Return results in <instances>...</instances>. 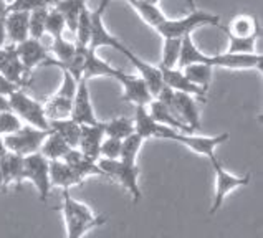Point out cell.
<instances>
[{"mask_svg":"<svg viewBox=\"0 0 263 238\" xmlns=\"http://www.w3.org/2000/svg\"><path fill=\"white\" fill-rule=\"evenodd\" d=\"M62 213H63V220H65L66 238L85 236L89 230L104 225L108 220L104 215L95 213L86 204L73 199L68 190H63Z\"/></svg>","mask_w":263,"mask_h":238,"instance_id":"obj_1","label":"cell"},{"mask_svg":"<svg viewBox=\"0 0 263 238\" xmlns=\"http://www.w3.org/2000/svg\"><path fill=\"white\" fill-rule=\"evenodd\" d=\"M220 17L215 13L194 10L189 12L182 18H166L162 24L156 28V32L159 33L162 38H184L187 35H192L195 30L202 25H215L219 27Z\"/></svg>","mask_w":263,"mask_h":238,"instance_id":"obj_2","label":"cell"},{"mask_svg":"<svg viewBox=\"0 0 263 238\" xmlns=\"http://www.w3.org/2000/svg\"><path fill=\"white\" fill-rule=\"evenodd\" d=\"M98 167L101 169L103 175L112 179L133 197V202H139L142 195L139 187V167L138 164H126L123 161L98 159Z\"/></svg>","mask_w":263,"mask_h":238,"instance_id":"obj_3","label":"cell"},{"mask_svg":"<svg viewBox=\"0 0 263 238\" xmlns=\"http://www.w3.org/2000/svg\"><path fill=\"white\" fill-rule=\"evenodd\" d=\"M10 111L17 116L25 126H32V128L50 131V123L47 116H45L43 104L28 96L24 89H17L15 93L9 96Z\"/></svg>","mask_w":263,"mask_h":238,"instance_id":"obj_4","label":"cell"},{"mask_svg":"<svg viewBox=\"0 0 263 238\" xmlns=\"http://www.w3.org/2000/svg\"><path fill=\"white\" fill-rule=\"evenodd\" d=\"M164 139L176 141V143L191 149L192 152L199 155H205L209 161H214L215 149L222 146L223 143H227L230 139V134L222 132V134H217V136H197V134H194V132H179V131L171 129L169 132H166Z\"/></svg>","mask_w":263,"mask_h":238,"instance_id":"obj_5","label":"cell"},{"mask_svg":"<svg viewBox=\"0 0 263 238\" xmlns=\"http://www.w3.org/2000/svg\"><path fill=\"white\" fill-rule=\"evenodd\" d=\"M24 181H28L39 192V199L47 202L51 192L50 182V161H47L40 152L30 154L24 157Z\"/></svg>","mask_w":263,"mask_h":238,"instance_id":"obj_6","label":"cell"},{"mask_svg":"<svg viewBox=\"0 0 263 238\" xmlns=\"http://www.w3.org/2000/svg\"><path fill=\"white\" fill-rule=\"evenodd\" d=\"M210 162H212V167L215 172V195H214L212 207H210V213L214 215L219 212V208L223 205L225 199H227L234 190L243 187V185H249L252 177H250V174H243V175L230 174L229 170L223 169V166L217 157Z\"/></svg>","mask_w":263,"mask_h":238,"instance_id":"obj_7","label":"cell"},{"mask_svg":"<svg viewBox=\"0 0 263 238\" xmlns=\"http://www.w3.org/2000/svg\"><path fill=\"white\" fill-rule=\"evenodd\" d=\"M48 131H42L32 128V126H24L20 131L10 136H5L4 146L9 152H13L22 157H27L30 154H36L40 151V146L43 143V139L47 137Z\"/></svg>","mask_w":263,"mask_h":238,"instance_id":"obj_8","label":"cell"},{"mask_svg":"<svg viewBox=\"0 0 263 238\" xmlns=\"http://www.w3.org/2000/svg\"><path fill=\"white\" fill-rule=\"evenodd\" d=\"M108 5H109L108 0H101L100 5H98V9L91 12V36H89L88 50L96 53L98 48L109 47V48H115V50L123 53V51L126 50V47L121 43V40H118L116 36H112L109 33V30L104 27L103 13H104V10H106Z\"/></svg>","mask_w":263,"mask_h":238,"instance_id":"obj_9","label":"cell"},{"mask_svg":"<svg viewBox=\"0 0 263 238\" xmlns=\"http://www.w3.org/2000/svg\"><path fill=\"white\" fill-rule=\"evenodd\" d=\"M263 58L260 53L240 55V53H215L205 56V65L210 68H225V70H258L261 71Z\"/></svg>","mask_w":263,"mask_h":238,"instance_id":"obj_10","label":"cell"},{"mask_svg":"<svg viewBox=\"0 0 263 238\" xmlns=\"http://www.w3.org/2000/svg\"><path fill=\"white\" fill-rule=\"evenodd\" d=\"M70 119H73V121L80 126H93V124L100 123L96 119V114L93 111L91 96H89V89H88V81H85V80L78 81L77 93H74V98L71 103Z\"/></svg>","mask_w":263,"mask_h":238,"instance_id":"obj_11","label":"cell"},{"mask_svg":"<svg viewBox=\"0 0 263 238\" xmlns=\"http://www.w3.org/2000/svg\"><path fill=\"white\" fill-rule=\"evenodd\" d=\"M116 80L123 85V98H121L123 101L131 103L134 106L147 108V104L154 100L147 85L138 76V74H127L121 71L118 74Z\"/></svg>","mask_w":263,"mask_h":238,"instance_id":"obj_12","label":"cell"},{"mask_svg":"<svg viewBox=\"0 0 263 238\" xmlns=\"http://www.w3.org/2000/svg\"><path fill=\"white\" fill-rule=\"evenodd\" d=\"M15 51H17L20 63L24 65V68L28 73L36 68V66H45L51 58L48 50L42 45V42L33 38H27L25 42L15 45Z\"/></svg>","mask_w":263,"mask_h":238,"instance_id":"obj_13","label":"cell"},{"mask_svg":"<svg viewBox=\"0 0 263 238\" xmlns=\"http://www.w3.org/2000/svg\"><path fill=\"white\" fill-rule=\"evenodd\" d=\"M123 55L129 60L131 65L134 66V68L138 70V76L144 81V83L147 85L149 91H151L153 98H156L157 94H159L161 88L164 86L162 83V74H161V70L159 66H154L151 63L144 62V60H141L139 56H136L133 53V51L126 47V50L123 51Z\"/></svg>","mask_w":263,"mask_h":238,"instance_id":"obj_14","label":"cell"},{"mask_svg":"<svg viewBox=\"0 0 263 238\" xmlns=\"http://www.w3.org/2000/svg\"><path fill=\"white\" fill-rule=\"evenodd\" d=\"M159 70H161V74H162L164 86L171 88L172 91H176V93L191 94V96H194V98H200L202 101L205 100L207 89L192 85L191 81L185 78V74L182 73V70H179V68H161V66H159Z\"/></svg>","mask_w":263,"mask_h":238,"instance_id":"obj_15","label":"cell"},{"mask_svg":"<svg viewBox=\"0 0 263 238\" xmlns=\"http://www.w3.org/2000/svg\"><path fill=\"white\" fill-rule=\"evenodd\" d=\"M103 139H104V131H103L101 121L98 124H93V126H81L78 151L91 161L98 162V159H100V147H101Z\"/></svg>","mask_w":263,"mask_h":238,"instance_id":"obj_16","label":"cell"},{"mask_svg":"<svg viewBox=\"0 0 263 238\" xmlns=\"http://www.w3.org/2000/svg\"><path fill=\"white\" fill-rule=\"evenodd\" d=\"M133 124H134V132L141 136L142 139H164L166 132L171 131V128H166L159 123H156L154 119L149 116L147 113V108L146 106H136L134 109V119H133Z\"/></svg>","mask_w":263,"mask_h":238,"instance_id":"obj_17","label":"cell"},{"mask_svg":"<svg viewBox=\"0 0 263 238\" xmlns=\"http://www.w3.org/2000/svg\"><path fill=\"white\" fill-rule=\"evenodd\" d=\"M0 174H2L4 190L12 185L20 187L24 182V157L7 151L0 159Z\"/></svg>","mask_w":263,"mask_h":238,"instance_id":"obj_18","label":"cell"},{"mask_svg":"<svg viewBox=\"0 0 263 238\" xmlns=\"http://www.w3.org/2000/svg\"><path fill=\"white\" fill-rule=\"evenodd\" d=\"M147 106H149L147 113L156 123H159V124L174 129V131H179V132H192L182 121H180L179 116L176 114V111L172 109L167 103H162V101L154 98L151 103L147 104Z\"/></svg>","mask_w":263,"mask_h":238,"instance_id":"obj_19","label":"cell"},{"mask_svg":"<svg viewBox=\"0 0 263 238\" xmlns=\"http://www.w3.org/2000/svg\"><path fill=\"white\" fill-rule=\"evenodd\" d=\"M7 42L10 45H18L28 38V13L25 12H9L4 18Z\"/></svg>","mask_w":263,"mask_h":238,"instance_id":"obj_20","label":"cell"},{"mask_svg":"<svg viewBox=\"0 0 263 238\" xmlns=\"http://www.w3.org/2000/svg\"><path fill=\"white\" fill-rule=\"evenodd\" d=\"M50 182L51 187L68 190L74 185H80L83 182V179L63 161H50Z\"/></svg>","mask_w":263,"mask_h":238,"instance_id":"obj_21","label":"cell"},{"mask_svg":"<svg viewBox=\"0 0 263 238\" xmlns=\"http://www.w3.org/2000/svg\"><path fill=\"white\" fill-rule=\"evenodd\" d=\"M119 73H121V70L111 66L108 62H104L103 58L98 56L95 51L88 50L86 60H85V68H83V76H81V80L89 81L91 78H101V76L116 80Z\"/></svg>","mask_w":263,"mask_h":238,"instance_id":"obj_22","label":"cell"},{"mask_svg":"<svg viewBox=\"0 0 263 238\" xmlns=\"http://www.w3.org/2000/svg\"><path fill=\"white\" fill-rule=\"evenodd\" d=\"M63 162L68 164L83 181L86 177H91V175H103L101 169L98 167V162L83 155L78 149H70V152L63 157Z\"/></svg>","mask_w":263,"mask_h":238,"instance_id":"obj_23","label":"cell"},{"mask_svg":"<svg viewBox=\"0 0 263 238\" xmlns=\"http://www.w3.org/2000/svg\"><path fill=\"white\" fill-rule=\"evenodd\" d=\"M70 146L58 136V134L48 131L47 137L43 139V143L40 146V154L47 161H63V157L70 152Z\"/></svg>","mask_w":263,"mask_h":238,"instance_id":"obj_24","label":"cell"},{"mask_svg":"<svg viewBox=\"0 0 263 238\" xmlns=\"http://www.w3.org/2000/svg\"><path fill=\"white\" fill-rule=\"evenodd\" d=\"M225 33L230 36H235V38H258L260 35V27L255 22L253 17H249V15H238L234 20H232L230 28H223Z\"/></svg>","mask_w":263,"mask_h":238,"instance_id":"obj_25","label":"cell"},{"mask_svg":"<svg viewBox=\"0 0 263 238\" xmlns=\"http://www.w3.org/2000/svg\"><path fill=\"white\" fill-rule=\"evenodd\" d=\"M50 131L58 134L71 149H78L81 126L74 123L73 119L68 117V119H58V121H50Z\"/></svg>","mask_w":263,"mask_h":238,"instance_id":"obj_26","label":"cell"},{"mask_svg":"<svg viewBox=\"0 0 263 238\" xmlns=\"http://www.w3.org/2000/svg\"><path fill=\"white\" fill-rule=\"evenodd\" d=\"M86 4H88V0H60V2H57L53 5V9L63 17L66 28L74 33L80 12L83 9V5H86Z\"/></svg>","mask_w":263,"mask_h":238,"instance_id":"obj_27","label":"cell"},{"mask_svg":"<svg viewBox=\"0 0 263 238\" xmlns=\"http://www.w3.org/2000/svg\"><path fill=\"white\" fill-rule=\"evenodd\" d=\"M134 10L139 13V17L146 22L149 27H153L154 30L159 27L167 17L164 15V12L159 9L157 4H147V2H139V0H126Z\"/></svg>","mask_w":263,"mask_h":238,"instance_id":"obj_28","label":"cell"},{"mask_svg":"<svg viewBox=\"0 0 263 238\" xmlns=\"http://www.w3.org/2000/svg\"><path fill=\"white\" fill-rule=\"evenodd\" d=\"M71 103L70 100L58 98V96H51V98L43 104L45 116L50 121H58V119H68L71 114Z\"/></svg>","mask_w":263,"mask_h":238,"instance_id":"obj_29","label":"cell"},{"mask_svg":"<svg viewBox=\"0 0 263 238\" xmlns=\"http://www.w3.org/2000/svg\"><path fill=\"white\" fill-rule=\"evenodd\" d=\"M103 131H104V137H112V139L123 141L124 137L131 136V134L134 132L133 119L115 117L108 123H103Z\"/></svg>","mask_w":263,"mask_h":238,"instance_id":"obj_30","label":"cell"},{"mask_svg":"<svg viewBox=\"0 0 263 238\" xmlns=\"http://www.w3.org/2000/svg\"><path fill=\"white\" fill-rule=\"evenodd\" d=\"M74 35H77L74 45H77L78 48L88 50L89 36H91V10L88 9V4L83 5V9H81V12H80V17H78V24H77V30H74Z\"/></svg>","mask_w":263,"mask_h":238,"instance_id":"obj_31","label":"cell"},{"mask_svg":"<svg viewBox=\"0 0 263 238\" xmlns=\"http://www.w3.org/2000/svg\"><path fill=\"white\" fill-rule=\"evenodd\" d=\"M212 70L209 65L204 63H194L182 68V73L185 74V78L191 81L192 85L199 86V88H204L207 89L210 85V80H212Z\"/></svg>","mask_w":263,"mask_h":238,"instance_id":"obj_32","label":"cell"},{"mask_svg":"<svg viewBox=\"0 0 263 238\" xmlns=\"http://www.w3.org/2000/svg\"><path fill=\"white\" fill-rule=\"evenodd\" d=\"M180 45L182 38H164L162 43V56H161V68H177Z\"/></svg>","mask_w":263,"mask_h":238,"instance_id":"obj_33","label":"cell"},{"mask_svg":"<svg viewBox=\"0 0 263 238\" xmlns=\"http://www.w3.org/2000/svg\"><path fill=\"white\" fill-rule=\"evenodd\" d=\"M142 143H144V139L138 136L136 132H133L131 136L124 137L121 141V155H119V161H123L126 164H136Z\"/></svg>","mask_w":263,"mask_h":238,"instance_id":"obj_34","label":"cell"},{"mask_svg":"<svg viewBox=\"0 0 263 238\" xmlns=\"http://www.w3.org/2000/svg\"><path fill=\"white\" fill-rule=\"evenodd\" d=\"M48 10V7H42L28 13V38L42 40L45 35V20H47Z\"/></svg>","mask_w":263,"mask_h":238,"instance_id":"obj_35","label":"cell"},{"mask_svg":"<svg viewBox=\"0 0 263 238\" xmlns=\"http://www.w3.org/2000/svg\"><path fill=\"white\" fill-rule=\"evenodd\" d=\"M65 30H66V25H65L63 17L55 9H50L47 20H45V33L51 35V38L57 40V38H62Z\"/></svg>","mask_w":263,"mask_h":238,"instance_id":"obj_36","label":"cell"},{"mask_svg":"<svg viewBox=\"0 0 263 238\" xmlns=\"http://www.w3.org/2000/svg\"><path fill=\"white\" fill-rule=\"evenodd\" d=\"M229 38V48L225 50V53H240V55H250L255 53V43L257 38H235V36L227 35Z\"/></svg>","mask_w":263,"mask_h":238,"instance_id":"obj_37","label":"cell"},{"mask_svg":"<svg viewBox=\"0 0 263 238\" xmlns=\"http://www.w3.org/2000/svg\"><path fill=\"white\" fill-rule=\"evenodd\" d=\"M22 128H24V123H22L12 111H4V113H0V136L2 137L15 134Z\"/></svg>","mask_w":263,"mask_h":238,"instance_id":"obj_38","label":"cell"},{"mask_svg":"<svg viewBox=\"0 0 263 238\" xmlns=\"http://www.w3.org/2000/svg\"><path fill=\"white\" fill-rule=\"evenodd\" d=\"M62 73H63V80H62V85H60L55 96L73 101L74 93H77V88H78V80H74L73 74L68 73V71H65V70H62Z\"/></svg>","mask_w":263,"mask_h":238,"instance_id":"obj_39","label":"cell"},{"mask_svg":"<svg viewBox=\"0 0 263 238\" xmlns=\"http://www.w3.org/2000/svg\"><path fill=\"white\" fill-rule=\"evenodd\" d=\"M121 155V141L112 139V137H104L101 147H100V159H111L116 161Z\"/></svg>","mask_w":263,"mask_h":238,"instance_id":"obj_40","label":"cell"},{"mask_svg":"<svg viewBox=\"0 0 263 238\" xmlns=\"http://www.w3.org/2000/svg\"><path fill=\"white\" fill-rule=\"evenodd\" d=\"M50 0H15L13 4L7 7V13L9 12H25L30 13L42 7H48Z\"/></svg>","mask_w":263,"mask_h":238,"instance_id":"obj_41","label":"cell"},{"mask_svg":"<svg viewBox=\"0 0 263 238\" xmlns=\"http://www.w3.org/2000/svg\"><path fill=\"white\" fill-rule=\"evenodd\" d=\"M17 89H20L17 85H13L12 81H9L7 78H4L2 74H0V96H5V98H9L12 93H15Z\"/></svg>","mask_w":263,"mask_h":238,"instance_id":"obj_42","label":"cell"},{"mask_svg":"<svg viewBox=\"0 0 263 238\" xmlns=\"http://www.w3.org/2000/svg\"><path fill=\"white\" fill-rule=\"evenodd\" d=\"M5 18V17H4ZM4 18H0V48L5 47L7 42V35H5V25H4Z\"/></svg>","mask_w":263,"mask_h":238,"instance_id":"obj_43","label":"cell"},{"mask_svg":"<svg viewBox=\"0 0 263 238\" xmlns=\"http://www.w3.org/2000/svg\"><path fill=\"white\" fill-rule=\"evenodd\" d=\"M4 111H10V104H9V98L0 96V113H4Z\"/></svg>","mask_w":263,"mask_h":238,"instance_id":"obj_44","label":"cell"},{"mask_svg":"<svg viewBox=\"0 0 263 238\" xmlns=\"http://www.w3.org/2000/svg\"><path fill=\"white\" fill-rule=\"evenodd\" d=\"M7 152V149H5V146H4V139H2V136H0V159H2V155Z\"/></svg>","mask_w":263,"mask_h":238,"instance_id":"obj_45","label":"cell"},{"mask_svg":"<svg viewBox=\"0 0 263 238\" xmlns=\"http://www.w3.org/2000/svg\"><path fill=\"white\" fill-rule=\"evenodd\" d=\"M185 4H187V7H189L191 12L197 10V9H195V0H185Z\"/></svg>","mask_w":263,"mask_h":238,"instance_id":"obj_46","label":"cell"},{"mask_svg":"<svg viewBox=\"0 0 263 238\" xmlns=\"http://www.w3.org/2000/svg\"><path fill=\"white\" fill-rule=\"evenodd\" d=\"M108 2L111 4L112 0H108ZM139 2H147V4H159V0H139Z\"/></svg>","mask_w":263,"mask_h":238,"instance_id":"obj_47","label":"cell"},{"mask_svg":"<svg viewBox=\"0 0 263 238\" xmlns=\"http://www.w3.org/2000/svg\"><path fill=\"white\" fill-rule=\"evenodd\" d=\"M4 2L7 4V7H9L10 4H13V2H15V0H4Z\"/></svg>","mask_w":263,"mask_h":238,"instance_id":"obj_48","label":"cell"}]
</instances>
